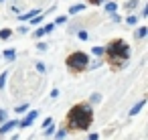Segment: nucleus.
Masks as SVG:
<instances>
[{
    "label": "nucleus",
    "instance_id": "nucleus-30",
    "mask_svg": "<svg viewBox=\"0 0 148 140\" xmlns=\"http://www.w3.org/2000/svg\"><path fill=\"white\" fill-rule=\"evenodd\" d=\"M16 33H18V35H29V33H31V27H29V25H21V27L16 29Z\"/></svg>",
    "mask_w": 148,
    "mask_h": 140
},
{
    "label": "nucleus",
    "instance_id": "nucleus-15",
    "mask_svg": "<svg viewBox=\"0 0 148 140\" xmlns=\"http://www.w3.org/2000/svg\"><path fill=\"white\" fill-rule=\"evenodd\" d=\"M122 6H124V8H126L128 12H134V10H136V8L140 6V0H126V2H124Z\"/></svg>",
    "mask_w": 148,
    "mask_h": 140
},
{
    "label": "nucleus",
    "instance_id": "nucleus-21",
    "mask_svg": "<svg viewBox=\"0 0 148 140\" xmlns=\"http://www.w3.org/2000/svg\"><path fill=\"white\" fill-rule=\"evenodd\" d=\"M81 27H83V23H71V25L67 27V35H75Z\"/></svg>",
    "mask_w": 148,
    "mask_h": 140
},
{
    "label": "nucleus",
    "instance_id": "nucleus-38",
    "mask_svg": "<svg viewBox=\"0 0 148 140\" xmlns=\"http://www.w3.org/2000/svg\"><path fill=\"white\" fill-rule=\"evenodd\" d=\"M51 122H53V118H51V116H49V118H45V120H43V128H47Z\"/></svg>",
    "mask_w": 148,
    "mask_h": 140
},
{
    "label": "nucleus",
    "instance_id": "nucleus-40",
    "mask_svg": "<svg viewBox=\"0 0 148 140\" xmlns=\"http://www.w3.org/2000/svg\"><path fill=\"white\" fill-rule=\"evenodd\" d=\"M12 2H14V0H12Z\"/></svg>",
    "mask_w": 148,
    "mask_h": 140
},
{
    "label": "nucleus",
    "instance_id": "nucleus-9",
    "mask_svg": "<svg viewBox=\"0 0 148 140\" xmlns=\"http://www.w3.org/2000/svg\"><path fill=\"white\" fill-rule=\"evenodd\" d=\"M45 16H47V12L43 10L41 14H37V16H33V19H31V21H27V23H29V27H31V29H35V27H41V25H43V21H45Z\"/></svg>",
    "mask_w": 148,
    "mask_h": 140
},
{
    "label": "nucleus",
    "instance_id": "nucleus-39",
    "mask_svg": "<svg viewBox=\"0 0 148 140\" xmlns=\"http://www.w3.org/2000/svg\"><path fill=\"white\" fill-rule=\"evenodd\" d=\"M2 2H4V0H0V4H2Z\"/></svg>",
    "mask_w": 148,
    "mask_h": 140
},
{
    "label": "nucleus",
    "instance_id": "nucleus-25",
    "mask_svg": "<svg viewBox=\"0 0 148 140\" xmlns=\"http://www.w3.org/2000/svg\"><path fill=\"white\" fill-rule=\"evenodd\" d=\"M29 110H31V106H29V104H21V106H16V108H14V112H16L18 116H23V114H27Z\"/></svg>",
    "mask_w": 148,
    "mask_h": 140
},
{
    "label": "nucleus",
    "instance_id": "nucleus-10",
    "mask_svg": "<svg viewBox=\"0 0 148 140\" xmlns=\"http://www.w3.org/2000/svg\"><path fill=\"white\" fill-rule=\"evenodd\" d=\"M144 106H146V97H142L140 102H136V104L130 108V112H128V114H130V118H132V116H138V114L142 112V108H144Z\"/></svg>",
    "mask_w": 148,
    "mask_h": 140
},
{
    "label": "nucleus",
    "instance_id": "nucleus-6",
    "mask_svg": "<svg viewBox=\"0 0 148 140\" xmlns=\"http://www.w3.org/2000/svg\"><path fill=\"white\" fill-rule=\"evenodd\" d=\"M18 126V120H6L4 124H0V136H6L8 132H12Z\"/></svg>",
    "mask_w": 148,
    "mask_h": 140
},
{
    "label": "nucleus",
    "instance_id": "nucleus-17",
    "mask_svg": "<svg viewBox=\"0 0 148 140\" xmlns=\"http://www.w3.org/2000/svg\"><path fill=\"white\" fill-rule=\"evenodd\" d=\"M91 57H106V49L101 47V45H95V47H91Z\"/></svg>",
    "mask_w": 148,
    "mask_h": 140
},
{
    "label": "nucleus",
    "instance_id": "nucleus-12",
    "mask_svg": "<svg viewBox=\"0 0 148 140\" xmlns=\"http://www.w3.org/2000/svg\"><path fill=\"white\" fill-rule=\"evenodd\" d=\"M101 65H103V57H93V59H89L85 71H93V69H97V67H101Z\"/></svg>",
    "mask_w": 148,
    "mask_h": 140
},
{
    "label": "nucleus",
    "instance_id": "nucleus-13",
    "mask_svg": "<svg viewBox=\"0 0 148 140\" xmlns=\"http://www.w3.org/2000/svg\"><path fill=\"white\" fill-rule=\"evenodd\" d=\"M146 37H148V27H146V25L138 27L136 33H134V39H136V41H142V39H146Z\"/></svg>",
    "mask_w": 148,
    "mask_h": 140
},
{
    "label": "nucleus",
    "instance_id": "nucleus-34",
    "mask_svg": "<svg viewBox=\"0 0 148 140\" xmlns=\"http://www.w3.org/2000/svg\"><path fill=\"white\" fill-rule=\"evenodd\" d=\"M49 95H51V100H57V97H59V89H57V87H53Z\"/></svg>",
    "mask_w": 148,
    "mask_h": 140
},
{
    "label": "nucleus",
    "instance_id": "nucleus-8",
    "mask_svg": "<svg viewBox=\"0 0 148 140\" xmlns=\"http://www.w3.org/2000/svg\"><path fill=\"white\" fill-rule=\"evenodd\" d=\"M101 6H103V12H106V14H112V12H118V8H120V4L116 2V0H106V2H103Z\"/></svg>",
    "mask_w": 148,
    "mask_h": 140
},
{
    "label": "nucleus",
    "instance_id": "nucleus-22",
    "mask_svg": "<svg viewBox=\"0 0 148 140\" xmlns=\"http://www.w3.org/2000/svg\"><path fill=\"white\" fill-rule=\"evenodd\" d=\"M55 130H57V126H55V124H53V122H51V124H49V126H47V128H43V134H45V136H47V138H51V136H53V134H55Z\"/></svg>",
    "mask_w": 148,
    "mask_h": 140
},
{
    "label": "nucleus",
    "instance_id": "nucleus-2",
    "mask_svg": "<svg viewBox=\"0 0 148 140\" xmlns=\"http://www.w3.org/2000/svg\"><path fill=\"white\" fill-rule=\"evenodd\" d=\"M103 49H106V57H108V59L112 61V65L118 67V69H124V67L128 65L130 57H132V49H130V45L124 43L122 39L110 41Z\"/></svg>",
    "mask_w": 148,
    "mask_h": 140
},
{
    "label": "nucleus",
    "instance_id": "nucleus-1",
    "mask_svg": "<svg viewBox=\"0 0 148 140\" xmlns=\"http://www.w3.org/2000/svg\"><path fill=\"white\" fill-rule=\"evenodd\" d=\"M93 124V106L91 104H75L69 112H67V130H89V126Z\"/></svg>",
    "mask_w": 148,
    "mask_h": 140
},
{
    "label": "nucleus",
    "instance_id": "nucleus-36",
    "mask_svg": "<svg viewBox=\"0 0 148 140\" xmlns=\"http://www.w3.org/2000/svg\"><path fill=\"white\" fill-rule=\"evenodd\" d=\"M87 140H99V134L97 132H91V134H87Z\"/></svg>",
    "mask_w": 148,
    "mask_h": 140
},
{
    "label": "nucleus",
    "instance_id": "nucleus-35",
    "mask_svg": "<svg viewBox=\"0 0 148 140\" xmlns=\"http://www.w3.org/2000/svg\"><path fill=\"white\" fill-rule=\"evenodd\" d=\"M87 2H89V4H93V6H101L106 0H87Z\"/></svg>",
    "mask_w": 148,
    "mask_h": 140
},
{
    "label": "nucleus",
    "instance_id": "nucleus-7",
    "mask_svg": "<svg viewBox=\"0 0 148 140\" xmlns=\"http://www.w3.org/2000/svg\"><path fill=\"white\" fill-rule=\"evenodd\" d=\"M41 12H43V8H31V10H27V12H21V14H18V23H27V21H31L33 16L41 14Z\"/></svg>",
    "mask_w": 148,
    "mask_h": 140
},
{
    "label": "nucleus",
    "instance_id": "nucleus-23",
    "mask_svg": "<svg viewBox=\"0 0 148 140\" xmlns=\"http://www.w3.org/2000/svg\"><path fill=\"white\" fill-rule=\"evenodd\" d=\"M35 69H37L39 75H45V73H47V65H45L43 61H37V63H35Z\"/></svg>",
    "mask_w": 148,
    "mask_h": 140
},
{
    "label": "nucleus",
    "instance_id": "nucleus-33",
    "mask_svg": "<svg viewBox=\"0 0 148 140\" xmlns=\"http://www.w3.org/2000/svg\"><path fill=\"white\" fill-rule=\"evenodd\" d=\"M138 16H140V19H146V16H148V4H146V6H142V10H140V14H138Z\"/></svg>",
    "mask_w": 148,
    "mask_h": 140
},
{
    "label": "nucleus",
    "instance_id": "nucleus-14",
    "mask_svg": "<svg viewBox=\"0 0 148 140\" xmlns=\"http://www.w3.org/2000/svg\"><path fill=\"white\" fill-rule=\"evenodd\" d=\"M2 59L8 61V63H12V61L16 59V49H12V47H10V49H4V51H2Z\"/></svg>",
    "mask_w": 148,
    "mask_h": 140
},
{
    "label": "nucleus",
    "instance_id": "nucleus-20",
    "mask_svg": "<svg viewBox=\"0 0 148 140\" xmlns=\"http://www.w3.org/2000/svg\"><path fill=\"white\" fill-rule=\"evenodd\" d=\"M53 23H55V27H63V25H67V23H69V16H67V14H59Z\"/></svg>",
    "mask_w": 148,
    "mask_h": 140
},
{
    "label": "nucleus",
    "instance_id": "nucleus-4",
    "mask_svg": "<svg viewBox=\"0 0 148 140\" xmlns=\"http://www.w3.org/2000/svg\"><path fill=\"white\" fill-rule=\"evenodd\" d=\"M39 118V110H29L27 114H23V120H18V128H29L33 126V122Z\"/></svg>",
    "mask_w": 148,
    "mask_h": 140
},
{
    "label": "nucleus",
    "instance_id": "nucleus-32",
    "mask_svg": "<svg viewBox=\"0 0 148 140\" xmlns=\"http://www.w3.org/2000/svg\"><path fill=\"white\" fill-rule=\"evenodd\" d=\"M37 51L45 53V51H49V45H47V43H37Z\"/></svg>",
    "mask_w": 148,
    "mask_h": 140
},
{
    "label": "nucleus",
    "instance_id": "nucleus-3",
    "mask_svg": "<svg viewBox=\"0 0 148 140\" xmlns=\"http://www.w3.org/2000/svg\"><path fill=\"white\" fill-rule=\"evenodd\" d=\"M91 55L85 53V51H73L67 59H65V65L73 71V73H83L87 69V63H89Z\"/></svg>",
    "mask_w": 148,
    "mask_h": 140
},
{
    "label": "nucleus",
    "instance_id": "nucleus-19",
    "mask_svg": "<svg viewBox=\"0 0 148 140\" xmlns=\"http://www.w3.org/2000/svg\"><path fill=\"white\" fill-rule=\"evenodd\" d=\"M12 35H14L12 29H0V41H8Z\"/></svg>",
    "mask_w": 148,
    "mask_h": 140
},
{
    "label": "nucleus",
    "instance_id": "nucleus-5",
    "mask_svg": "<svg viewBox=\"0 0 148 140\" xmlns=\"http://www.w3.org/2000/svg\"><path fill=\"white\" fill-rule=\"evenodd\" d=\"M85 8H87V4H85V2H77V4H71V6L67 8V16H77V14L85 12Z\"/></svg>",
    "mask_w": 148,
    "mask_h": 140
},
{
    "label": "nucleus",
    "instance_id": "nucleus-28",
    "mask_svg": "<svg viewBox=\"0 0 148 140\" xmlns=\"http://www.w3.org/2000/svg\"><path fill=\"white\" fill-rule=\"evenodd\" d=\"M43 37H45L43 27H35V31H33V39H43Z\"/></svg>",
    "mask_w": 148,
    "mask_h": 140
},
{
    "label": "nucleus",
    "instance_id": "nucleus-26",
    "mask_svg": "<svg viewBox=\"0 0 148 140\" xmlns=\"http://www.w3.org/2000/svg\"><path fill=\"white\" fill-rule=\"evenodd\" d=\"M108 16H110V21H112V23H114V25H120V23H122V21H124V19H122V14H120V12H112V14H108Z\"/></svg>",
    "mask_w": 148,
    "mask_h": 140
},
{
    "label": "nucleus",
    "instance_id": "nucleus-11",
    "mask_svg": "<svg viewBox=\"0 0 148 140\" xmlns=\"http://www.w3.org/2000/svg\"><path fill=\"white\" fill-rule=\"evenodd\" d=\"M122 23H126L128 27H138V23H140V16H138L136 12H130V14H128V16H126Z\"/></svg>",
    "mask_w": 148,
    "mask_h": 140
},
{
    "label": "nucleus",
    "instance_id": "nucleus-18",
    "mask_svg": "<svg viewBox=\"0 0 148 140\" xmlns=\"http://www.w3.org/2000/svg\"><path fill=\"white\" fill-rule=\"evenodd\" d=\"M67 132H69V130H67L65 126H61L59 130H55V134H53V138H55V140H65V138H67Z\"/></svg>",
    "mask_w": 148,
    "mask_h": 140
},
{
    "label": "nucleus",
    "instance_id": "nucleus-29",
    "mask_svg": "<svg viewBox=\"0 0 148 140\" xmlns=\"http://www.w3.org/2000/svg\"><path fill=\"white\" fill-rule=\"evenodd\" d=\"M6 79H8V71H2L0 73V89L6 87Z\"/></svg>",
    "mask_w": 148,
    "mask_h": 140
},
{
    "label": "nucleus",
    "instance_id": "nucleus-37",
    "mask_svg": "<svg viewBox=\"0 0 148 140\" xmlns=\"http://www.w3.org/2000/svg\"><path fill=\"white\" fill-rule=\"evenodd\" d=\"M10 12H14V14H21V6L12 4V6H10Z\"/></svg>",
    "mask_w": 148,
    "mask_h": 140
},
{
    "label": "nucleus",
    "instance_id": "nucleus-16",
    "mask_svg": "<svg viewBox=\"0 0 148 140\" xmlns=\"http://www.w3.org/2000/svg\"><path fill=\"white\" fill-rule=\"evenodd\" d=\"M73 37H77V41H81V43H85V41H89V33H87V31H85L83 27H81V29H79V31H77V33H75Z\"/></svg>",
    "mask_w": 148,
    "mask_h": 140
},
{
    "label": "nucleus",
    "instance_id": "nucleus-27",
    "mask_svg": "<svg viewBox=\"0 0 148 140\" xmlns=\"http://www.w3.org/2000/svg\"><path fill=\"white\" fill-rule=\"evenodd\" d=\"M55 29H57V27H55V23H53V21H51V23H47V25H43V31H45V35H51Z\"/></svg>",
    "mask_w": 148,
    "mask_h": 140
},
{
    "label": "nucleus",
    "instance_id": "nucleus-24",
    "mask_svg": "<svg viewBox=\"0 0 148 140\" xmlns=\"http://www.w3.org/2000/svg\"><path fill=\"white\" fill-rule=\"evenodd\" d=\"M99 102H101V93H99V91H95V93H91V95H89V102H87V104L95 106V104H99Z\"/></svg>",
    "mask_w": 148,
    "mask_h": 140
},
{
    "label": "nucleus",
    "instance_id": "nucleus-31",
    "mask_svg": "<svg viewBox=\"0 0 148 140\" xmlns=\"http://www.w3.org/2000/svg\"><path fill=\"white\" fill-rule=\"evenodd\" d=\"M8 120V112L6 110H2V108H0V124H4Z\"/></svg>",
    "mask_w": 148,
    "mask_h": 140
}]
</instances>
